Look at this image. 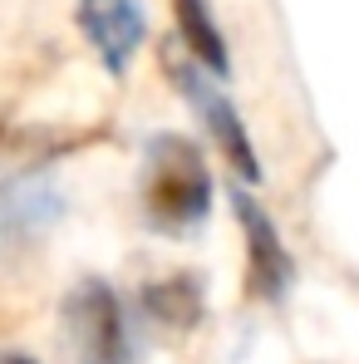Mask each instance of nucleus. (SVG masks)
Wrapping results in <instances>:
<instances>
[{
    "instance_id": "f257e3e1",
    "label": "nucleus",
    "mask_w": 359,
    "mask_h": 364,
    "mask_svg": "<svg viewBox=\"0 0 359 364\" xmlns=\"http://www.w3.org/2000/svg\"><path fill=\"white\" fill-rule=\"evenodd\" d=\"M217 182L187 133H153L143 148V222L163 237H197L212 217Z\"/></svg>"
},
{
    "instance_id": "f03ea898",
    "label": "nucleus",
    "mask_w": 359,
    "mask_h": 364,
    "mask_svg": "<svg viewBox=\"0 0 359 364\" xmlns=\"http://www.w3.org/2000/svg\"><path fill=\"white\" fill-rule=\"evenodd\" d=\"M173 79H178V94L192 104V114L202 123V133L212 138V148L222 153V163L237 173V182H261V153L241 123V109L227 94V79H217L212 69L192 60H173Z\"/></svg>"
},
{
    "instance_id": "7ed1b4c3",
    "label": "nucleus",
    "mask_w": 359,
    "mask_h": 364,
    "mask_svg": "<svg viewBox=\"0 0 359 364\" xmlns=\"http://www.w3.org/2000/svg\"><path fill=\"white\" fill-rule=\"evenodd\" d=\"M232 212H237L241 227V251H246V286L251 296L266 305H281L291 291H296V256L281 237L276 217L251 197V182L241 187L232 182Z\"/></svg>"
},
{
    "instance_id": "20e7f679",
    "label": "nucleus",
    "mask_w": 359,
    "mask_h": 364,
    "mask_svg": "<svg viewBox=\"0 0 359 364\" xmlns=\"http://www.w3.org/2000/svg\"><path fill=\"white\" fill-rule=\"evenodd\" d=\"M74 25L109 79H123L138 60V50L148 45V5L143 0H79Z\"/></svg>"
},
{
    "instance_id": "39448f33",
    "label": "nucleus",
    "mask_w": 359,
    "mask_h": 364,
    "mask_svg": "<svg viewBox=\"0 0 359 364\" xmlns=\"http://www.w3.org/2000/svg\"><path fill=\"white\" fill-rule=\"evenodd\" d=\"M69 330L79 340V355H109V360L128 364L133 355V335H128V315L114 286L104 281H84L69 296Z\"/></svg>"
},
{
    "instance_id": "423d86ee",
    "label": "nucleus",
    "mask_w": 359,
    "mask_h": 364,
    "mask_svg": "<svg viewBox=\"0 0 359 364\" xmlns=\"http://www.w3.org/2000/svg\"><path fill=\"white\" fill-rule=\"evenodd\" d=\"M173 20H178V40L187 45V55L202 69H212L217 79H227L232 74V50H227V35H222L212 5L207 0H173Z\"/></svg>"
},
{
    "instance_id": "0eeeda50",
    "label": "nucleus",
    "mask_w": 359,
    "mask_h": 364,
    "mask_svg": "<svg viewBox=\"0 0 359 364\" xmlns=\"http://www.w3.org/2000/svg\"><path fill=\"white\" fill-rule=\"evenodd\" d=\"M143 310H148V320H158L168 330H192L202 320V286H197V276L148 281L143 286Z\"/></svg>"
},
{
    "instance_id": "6e6552de",
    "label": "nucleus",
    "mask_w": 359,
    "mask_h": 364,
    "mask_svg": "<svg viewBox=\"0 0 359 364\" xmlns=\"http://www.w3.org/2000/svg\"><path fill=\"white\" fill-rule=\"evenodd\" d=\"M84 364H119V360H109V355H79Z\"/></svg>"
},
{
    "instance_id": "1a4fd4ad",
    "label": "nucleus",
    "mask_w": 359,
    "mask_h": 364,
    "mask_svg": "<svg viewBox=\"0 0 359 364\" xmlns=\"http://www.w3.org/2000/svg\"><path fill=\"white\" fill-rule=\"evenodd\" d=\"M0 364H35V360H30V355H5Z\"/></svg>"
}]
</instances>
